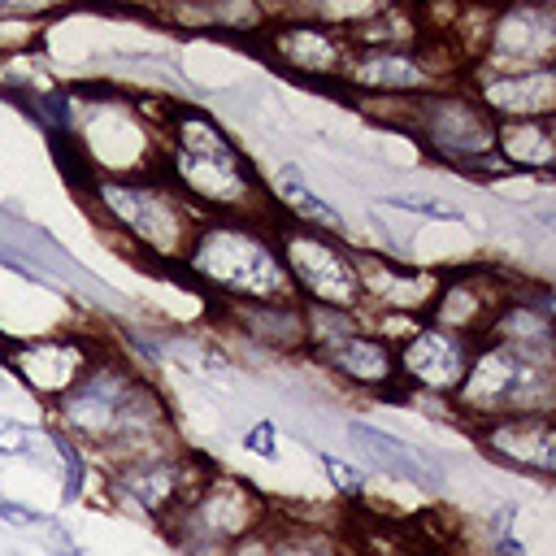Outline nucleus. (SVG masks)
I'll list each match as a JSON object with an SVG mask.
<instances>
[{
	"mask_svg": "<svg viewBox=\"0 0 556 556\" xmlns=\"http://www.w3.org/2000/svg\"><path fill=\"white\" fill-rule=\"evenodd\" d=\"M317 460H321V469L330 473V486H334L339 495H352V500L365 495V469H356V465H348V460H339V456H330V452H317Z\"/></svg>",
	"mask_w": 556,
	"mask_h": 556,
	"instance_id": "b1692460",
	"label": "nucleus"
},
{
	"mask_svg": "<svg viewBox=\"0 0 556 556\" xmlns=\"http://www.w3.org/2000/svg\"><path fill=\"white\" fill-rule=\"evenodd\" d=\"M91 195L104 204V217L143 252L182 261L191 235L200 230L204 213L169 182V174H113L96 178Z\"/></svg>",
	"mask_w": 556,
	"mask_h": 556,
	"instance_id": "20e7f679",
	"label": "nucleus"
},
{
	"mask_svg": "<svg viewBox=\"0 0 556 556\" xmlns=\"http://www.w3.org/2000/svg\"><path fill=\"white\" fill-rule=\"evenodd\" d=\"M243 447H252L256 456H274V421H256V426L243 434Z\"/></svg>",
	"mask_w": 556,
	"mask_h": 556,
	"instance_id": "cd10ccee",
	"label": "nucleus"
},
{
	"mask_svg": "<svg viewBox=\"0 0 556 556\" xmlns=\"http://www.w3.org/2000/svg\"><path fill=\"white\" fill-rule=\"evenodd\" d=\"M473 100H478L495 122L552 117V109H556V74H552V70L473 74Z\"/></svg>",
	"mask_w": 556,
	"mask_h": 556,
	"instance_id": "dca6fc26",
	"label": "nucleus"
},
{
	"mask_svg": "<svg viewBox=\"0 0 556 556\" xmlns=\"http://www.w3.org/2000/svg\"><path fill=\"white\" fill-rule=\"evenodd\" d=\"M473 439L482 443L486 456L534 473L552 478L556 473V430L552 413H508V417H482L473 421Z\"/></svg>",
	"mask_w": 556,
	"mask_h": 556,
	"instance_id": "ddd939ff",
	"label": "nucleus"
},
{
	"mask_svg": "<svg viewBox=\"0 0 556 556\" xmlns=\"http://www.w3.org/2000/svg\"><path fill=\"white\" fill-rule=\"evenodd\" d=\"M0 521H9V526H17V530H26V526H43V521H52L48 513H39V508H26V504H13V500H0Z\"/></svg>",
	"mask_w": 556,
	"mask_h": 556,
	"instance_id": "bb28decb",
	"label": "nucleus"
},
{
	"mask_svg": "<svg viewBox=\"0 0 556 556\" xmlns=\"http://www.w3.org/2000/svg\"><path fill=\"white\" fill-rule=\"evenodd\" d=\"M513 300V291L486 274V269H469V274H452L434 287V300L426 308V321L439 326V330H452L469 343H482L495 313Z\"/></svg>",
	"mask_w": 556,
	"mask_h": 556,
	"instance_id": "9b49d317",
	"label": "nucleus"
},
{
	"mask_svg": "<svg viewBox=\"0 0 556 556\" xmlns=\"http://www.w3.org/2000/svg\"><path fill=\"white\" fill-rule=\"evenodd\" d=\"M356 274H361V308L374 304L378 313H404L426 321V308L439 287L430 274L378 252H356Z\"/></svg>",
	"mask_w": 556,
	"mask_h": 556,
	"instance_id": "4468645a",
	"label": "nucleus"
},
{
	"mask_svg": "<svg viewBox=\"0 0 556 556\" xmlns=\"http://www.w3.org/2000/svg\"><path fill=\"white\" fill-rule=\"evenodd\" d=\"M52 447L61 452V465H65V504L83 495V482H87V465H83V447L74 439H65L61 430H52Z\"/></svg>",
	"mask_w": 556,
	"mask_h": 556,
	"instance_id": "5701e85b",
	"label": "nucleus"
},
{
	"mask_svg": "<svg viewBox=\"0 0 556 556\" xmlns=\"http://www.w3.org/2000/svg\"><path fill=\"white\" fill-rule=\"evenodd\" d=\"M473 348L469 339L452 334V330H439L430 321H421L400 348H395V369H400V382L404 387H417V391H434V395H456L469 361H473Z\"/></svg>",
	"mask_w": 556,
	"mask_h": 556,
	"instance_id": "f8f14e48",
	"label": "nucleus"
},
{
	"mask_svg": "<svg viewBox=\"0 0 556 556\" xmlns=\"http://www.w3.org/2000/svg\"><path fill=\"white\" fill-rule=\"evenodd\" d=\"M391 208H404V213H417V217H434V222H465V213L456 204H443V200H430V195H387Z\"/></svg>",
	"mask_w": 556,
	"mask_h": 556,
	"instance_id": "393cba45",
	"label": "nucleus"
},
{
	"mask_svg": "<svg viewBox=\"0 0 556 556\" xmlns=\"http://www.w3.org/2000/svg\"><path fill=\"white\" fill-rule=\"evenodd\" d=\"M30 439H35V430L26 421L0 417V452L4 456H30Z\"/></svg>",
	"mask_w": 556,
	"mask_h": 556,
	"instance_id": "a878e982",
	"label": "nucleus"
},
{
	"mask_svg": "<svg viewBox=\"0 0 556 556\" xmlns=\"http://www.w3.org/2000/svg\"><path fill=\"white\" fill-rule=\"evenodd\" d=\"M269 48H274V56H278L287 70L313 74V78H330V74L343 78V65H348V56H352L348 30L326 26V22L313 17V13H304V22L274 26V30H269Z\"/></svg>",
	"mask_w": 556,
	"mask_h": 556,
	"instance_id": "2eb2a0df",
	"label": "nucleus"
},
{
	"mask_svg": "<svg viewBox=\"0 0 556 556\" xmlns=\"http://www.w3.org/2000/svg\"><path fill=\"white\" fill-rule=\"evenodd\" d=\"M265 517H269V504L261 500L256 482L230 478V473H208L204 486L182 504V513L174 521H178L182 543H222V547H235Z\"/></svg>",
	"mask_w": 556,
	"mask_h": 556,
	"instance_id": "6e6552de",
	"label": "nucleus"
},
{
	"mask_svg": "<svg viewBox=\"0 0 556 556\" xmlns=\"http://www.w3.org/2000/svg\"><path fill=\"white\" fill-rule=\"evenodd\" d=\"M313 356H317L334 378H343V382H352V387H369V391H378V395H387V387L400 382L395 348L382 343V339L369 334V330H352V334H343L339 343H330V348H321V352H313Z\"/></svg>",
	"mask_w": 556,
	"mask_h": 556,
	"instance_id": "a211bd4d",
	"label": "nucleus"
},
{
	"mask_svg": "<svg viewBox=\"0 0 556 556\" xmlns=\"http://www.w3.org/2000/svg\"><path fill=\"white\" fill-rule=\"evenodd\" d=\"M552 56H556V13L547 4H517L491 17L486 43L478 52V74L552 70Z\"/></svg>",
	"mask_w": 556,
	"mask_h": 556,
	"instance_id": "1a4fd4ad",
	"label": "nucleus"
},
{
	"mask_svg": "<svg viewBox=\"0 0 556 556\" xmlns=\"http://www.w3.org/2000/svg\"><path fill=\"white\" fill-rule=\"evenodd\" d=\"M100 352L104 348H96L78 334H61V339H30V343H17V348H4V365L17 374V382L26 391L56 404L65 391L78 387V378L96 365Z\"/></svg>",
	"mask_w": 556,
	"mask_h": 556,
	"instance_id": "9d476101",
	"label": "nucleus"
},
{
	"mask_svg": "<svg viewBox=\"0 0 556 556\" xmlns=\"http://www.w3.org/2000/svg\"><path fill=\"white\" fill-rule=\"evenodd\" d=\"M169 122H174L169 182L204 217H256V222L274 217L269 187L252 174L248 156L226 139L217 122H208L195 109H174Z\"/></svg>",
	"mask_w": 556,
	"mask_h": 556,
	"instance_id": "f03ea898",
	"label": "nucleus"
},
{
	"mask_svg": "<svg viewBox=\"0 0 556 556\" xmlns=\"http://www.w3.org/2000/svg\"><path fill=\"white\" fill-rule=\"evenodd\" d=\"M269 222L204 217L187 243L182 265L222 300H295Z\"/></svg>",
	"mask_w": 556,
	"mask_h": 556,
	"instance_id": "7ed1b4c3",
	"label": "nucleus"
},
{
	"mask_svg": "<svg viewBox=\"0 0 556 556\" xmlns=\"http://www.w3.org/2000/svg\"><path fill=\"white\" fill-rule=\"evenodd\" d=\"M495 156H500L508 169H521V174H547L552 161H556L552 117L495 122Z\"/></svg>",
	"mask_w": 556,
	"mask_h": 556,
	"instance_id": "412c9836",
	"label": "nucleus"
},
{
	"mask_svg": "<svg viewBox=\"0 0 556 556\" xmlns=\"http://www.w3.org/2000/svg\"><path fill=\"white\" fill-rule=\"evenodd\" d=\"M222 308L230 313L235 330L256 348H269V352L308 348L300 300H222Z\"/></svg>",
	"mask_w": 556,
	"mask_h": 556,
	"instance_id": "6ab92c4d",
	"label": "nucleus"
},
{
	"mask_svg": "<svg viewBox=\"0 0 556 556\" xmlns=\"http://www.w3.org/2000/svg\"><path fill=\"white\" fill-rule=\"evenodd\" d=\"M552 382H556L552 352L482 339L473 348V361H469L456 395H452V413L460 421L508 417V413H552V404H556Z\"/></svg>",
	"mask_w": 556,
	"mask_h": 556,
	"instance_id": "39448f33",
	"label": "nucleus"
},
{
	"mask_svg": "<svg viewBox=\"0 0 556 556\" xmlns=\"http://www.w3.org/2000/svg\"><path fill=\"white\" fill-rule=\"evenodd\" d=\"M269 200H282V204L295 213V222H304V226H313V230L343 235V217H339L317 191H308V182H304V174H300L295 165H282V169H278V178H274V187H269Z\"/></svg>",
	"mask_w": 556,
	"mask_h": 556,
	"instance_id": "4be33fe9",
	"label": "nucleus"
},
{
	"mask_svg": "<svg viewBox=\"0 0 556 556\" xmlns=\"http://www.w3.org/2000/svg\"><path fill=\"white\" fill-rule=\"evenodd\" d=\"M52 413L65 439L109 452L117 465L174 452L161 395L113 352H100L96 365L78 378V387L52 404Z\"/></svg>",
	"mask_w": 556,
	"mask_h": 556,
	"instance_id": "f257e3e1",
	"label": "nucleus"
},
{
	"mask_svg": "<svg viewBox=\"0 0 556 556\" xmlns=\"http://www.w3.org/2000/svg\"><path fill=\"white\" fill-rule=\"evenodd\" d=\"M391 117L452 165H469L495 152V117L465 91L439 87V91L408 96V104H400Z\"/></svg>",
	"mask_w": 556,
	"mask_h": 556,
	"instance_id": "0eeeda50",
	"label": "nucleus"
},
{
	"mask_svg": "<svg viewBox=\"0 0 556 556\" xmlns=\"http://www.w3.org/2000/svg\"><path fill=\"white\" fill-rule=\"evenodd\" d=\"M348 439L387 473V478H400L408 486H443V469L430 460L426 447H413L404 439H395L391 430H378V426H365V421H348Z\"/></svg>",
	"mask_w": 556,
	"mask_h": 556,
	"instance_id": "aec40b11",
	"label": "nucleus"
},
{
	"mask_svg": "<svg viewBox=\"0 0 556 556\" xmlns=\"http://www.w3.org/2000/svg\"><path fill=\"white\" fill-rule=\"evenodd\" d=\"M343 78L361 91H378L382 100L439 91L430 83V74L421 70L417 52H408V48H352V56L343 65Z\"/></svg>",
	"mask_w": 556,
	"mask_h": 556,
	"instance_id": "f3484780",
	"label": "nucleus"
},
{
	"mask_svg": "<svg viewBox=\"0 0 556 556\" xmlns=\"http://www.w3.org/2000/svg\"><path fill=\"white\" fill-rule=\"evenodd\" d=\"M274 248L282 256V269L291 278V291L300 304H326V308H361V274L356 252L326 230H313L295 217L269 222Z\"/></svg>",
	"mask_w": 556,
	"mask_h": 556,
	"instance_id": "423d86ee",
	"label": "nucleus"
}]
</instances>
